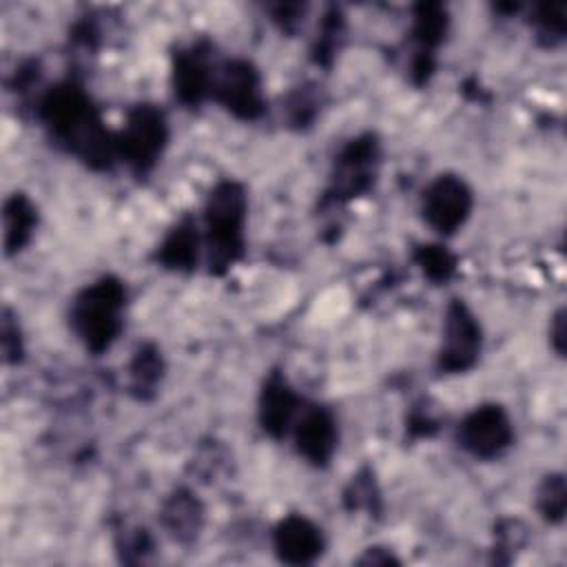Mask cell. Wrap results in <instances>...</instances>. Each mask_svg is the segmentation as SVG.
I'll list each match as a JSON object with an SVG mask.
<instances>
[{
  "label": "cell",
  "instance_id": "cell-14",
  "mask_svg": "<svg viewBox=\"0 0 567 567\" xmlns=\"http://www.w3.org/2000/svg\"><path fill=\"white\" fill-rule=\"evenodd\" d=\"M2 219H4V248H7V255H11L29 241L31 230L35 226V208L24 195L16 193L4 202Z\"/></svg>",
  "mask_w": 567,
  "mask_h": 567
},
{
  "label": "cell",
  "instance_id": "cell-20",
  "mask_svg": "<svg viewBox=\"0 0 567 567\" xmlns=\"http://www.w3.org/2000/svg\"><path fill=\"white\" fill-rule=\"evenodd\" d=\"M554 326L556 328H554V337L551 339L556 341V350L563 352V310L554 317Z\"/></svg>",
  "mask_w": 567,
  "mask_h": 567
},
{
  "label": "cell",
  "instance_id": "cell-16",
  "mask_svg": "<svg viewBox=\"0 0 567 567\" xmlns=\"http://www.w3.org/2000/svg\"><path fill=\"white\" fill-rule=\"evenodd\" d=\"M162 520L177 540H188L202 525V507L190 494L179 492L166 503Z\"/></svg>",
  "mask_w": 567,
  "mask_h": 567
},
{
  "label": "cell",
  "instance_id": "cell-10",
  "mask_svg": "<svg viewBox=\"0 0 567 567\" xmlns=\"http://www.w3.org/2000/svg\"><path fill=\"white\" fill-rule=\"evenodd\" d=\"M295 443L299 454L312 465H326L337 447V423L326 408H308L297 427Z\"/></svg>",
  "mask_w": 567,
  "mask_h": 567
},
{
  "label": "cell",
  "instance_id": "cell-8",
  "mask_svg": "<svg viewBox=\"0 0 567 567\" xmlns=\"http://www.w3.org/2000/svg\"><path fill=\"white\" fill-rule=\"evenodd\" d=\"M213 91L219 102L237 117L252 120L264 111L261 84L252 64L233 60L221 66L219 78H213Z\"/></svg>",
  "mask_w": 567,
  "mask_h": 567
},
{
  "label": "cell",
  "instance_id": "cell-15",
  "mask_svg": "<svg viewBox=\"0 0 567 567\" xmlns=\"http://www.w3.org/2000/svg\"><path fill=\"white\" fill-rule=\"evenodd\" d=\"M197 228L186 219L177 224L159 246V261L173 270H188L197 261Z\"/></svg>",
  "mask_w": 567,
  "mask_h": 567
},
{
  "label": "cell",
  "instance_id": "cell-13",
  "mask_svg": "<svg viewBox=\"0 0 567 567\" xmlns=\"http://www.w3.org/2000/svg\"><path fill=\"white\" fill-rule=\"evenodd\" d=\"M210 73L199 53H182L175 64V93L186 104H197L210 89Z\"/></svg>",
  "mask_w": 567,
  "mask_h": 567
},
{
  "label": "cell",
  "instance_id": "cell-5",
  "mask_svg": "<svg viewBox=\"0 0 567 567\" xmlns=\"http://www.w3.org/2000/svg\"><path fill=\"white\" fill-rule=\"evenodd\" d=\"M514 439L512 421L501 405H481L470 412L461 427V445L476 458H494L503 454Z\"/></svg>",
  "mask_w": 567,
  "mask_h": 567
},
{
  "label": "cell",
  "instance_id": "cell-19",
  "mask_svg": "<svg viewBox=\"0 0 567 567\" xmlns=\"http://www.w3.org/2000/svg\"><path fill=\"white\" fill-rule=\"evenodd\" d=\"M419 261H421V268L427 277L432 279H447L450 272L454 270V259L452 255H447L443 248L439 246H427L421 250L419 255Z\"/></svg>",
  "mask_w": 567,
  "mask_h": 567
},
{
  "label": "cell",
  "instance_id": "cell-4",
  "mask_svg": "<svg viewBox=\"0 0 567 567\" xmlns=\"http://www.w3.org/2000/svg\"><path fill=\"white\" fill-rule=\"evenodd\" d=\"M166 120L155 106H137L131 111L122 135L115 140L120 153L137 173L148 171L166 144Z\"/></svg>",
  "mask_w": 567,
  "mask_h": 567
},
{
  "label": "cell",
  "instance_id": "cell-11",
  "mask_svg": "<svg viewBox=\"0 0 567 567\" xmlns=\"http://www.w3.org/2000/svg\"><path fill=\"white\" fill-rule=\"evenodd\" d=\"M295 412H297L295 392L288 388L286 379H281L279 374H270L259 401V419L264 430L270 432L272 436H281L288 430Z\"/></svg>",
  "mask_w": 567,
  "mask_h": 567
},
{
  "label": "cell",
  "instance_id": "cell-12",
  "mask_svg": "<svg viewBox=\"0 0 567 567\" xmlns=\"http://www.w3.org/2000/svg\"><path fill=\"white\" fill-rule=\"evenodd\" d=\"M374 142L370 140H357L352 142L339 162V177H337V188L346 193L348 197L359 193L368 184V168L374 159Z\"/></svg>",
  "mask_w": 567,
  "mask_h": 567
},
{
  "label": "cell",
  "instance_id": "cell-3",
  "mask_svg": "<svg viewBox=\"0 0 567 567\" xmlns=\"http://www.w3.org/2000/svg\"><path fill=\"white\" fill-rule=\"evenodd\" d=\"M124 297V286L113 277H104L78 295L71 321L89 350L102 352L117 339Z\"/></svg>",
  "mask_w": 567,
  "mask_h": 567
},
{
  "label": "cell",
  "instance_id": "cell-9",
  "mask_svg": "<svg viewBox=\"0 0 567 567\" xmlns=\"http://www.w3.org/2000/svg\"><path fill=\"white\" fill-rule=\"evenodd\" d=\"M275 554L288 565H308L323 551L321 529L303 516L284 518L272 534Z\"/></svg>",
  "mask_w": 567,
  "mask_h": 567
},
{
  "label": "cell",
  "instance_id": "cell-7",
  "mask_svg": "<svg viewBox=\"0 0 567 567\" xmlns=\"http://www.w3.org/2000/svg\"><path fill=\"white\" fill-rule=\"evenodd\" d=\"M481 350V328L472 312L456 299L447 306L443 326V346L439 368L445 372H465L474 365Z\"/></svg>",
  "mask_w": 567,
  "mask_h": 567
},
{
  "label": "cell",
  "instance_id": "cell-1",
  "mask_svg": "<svg viewBox=\"0 0 567 567\" xmlns=\"http://www.w3.org/2000/svg\"><path fill=\"white\" fill-rule=\"evenodd\" d=\"M40 113L53 135L75 151L86 164H111L115 155V140H111L89 97L80 89L71 84L51 89L40 104Z\"/></svg>",
  "mask_w": 567,
  "mask_h": 567
},
{
  "label": "cell",
  "instance_id": "cell-6",
  "mask_svg": "<svg viewBox=\"0 0 567 567\" xmlns=\"http://www.w3.org/2000/svg\"><path fill=\"white\" fill-rule=\"evenodd\" d=\"M472 210V193L456 175L436 177L423 195V217L441 235L461 228Z\"/></svg>",
  "mask_w": 567,
  "mask_h": 567
},
{
  "label": "cell",
  "instance_id": "cell-2",
  "mask_svg": "<svg viewBox=\"0 0 567 567\" xmlns=\"http://www.w3.org/2000/svg\"><path fill=\"white\" fill-rule=\"evenodd\" d=\"M246 193L237 182H221L206 204V241L210 270L221 272L244 250Z\"/></svg>",
  "mask_w": 567,
  "mask_h": 567
},
{
  "label": "cell",
  "instance_id": "cell-17",
  "mask_svg": "<svg viewBox=\"0 0 567 567\" xmlns=\"http://www.w3.org/2000/svg\"><path fill=\"white\" fill-rule=\"evenodd\" d=\"M538 507L543 516L551 523L563 520L565 514V481L560 474L547 476L538 492Z\"/></svg>",
  "mask_w": 567,
  "mask_h": 567
},
{
  "label": "cell",
  "instance_id": "cell-18",
  "mask_svg": "<svg viewBox=\"0 0 567 567\" xmlns=\"http://www.w3.org/2000/svg\"><path fill=\"white\" fill-rule=\"evenodd\" d=\"M159 370H162V361L157 357L155 350L151 348H142L133 361V379L137 388H151L157 379H159Z\"/></svg>",
  "mask_w": 567,
  "mask_h": 567
}]
</instances>
